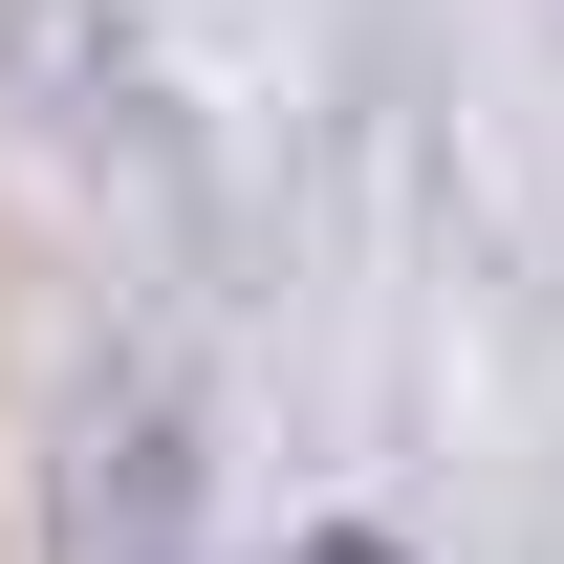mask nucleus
Segmentation results:
<instances>
[{"mask_svg": "<svg viewBox=\"0 0 564 564\" xmlns=\"http://www.w3.org/2000/svg\"><path fill=\"white\" fill-rule=\"evenodd\" d=\"M304 564H391V543H304Z\"/></svg>", "mask_w": 564, "mask_h": 564, "instance_id": "obj_1", "label": "nucleus"}]
</instances>
